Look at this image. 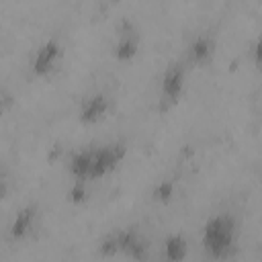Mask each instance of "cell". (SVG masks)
Here are the masks:
<instances>
[{"label": "cell", "instance_id": "1", "mask_svg": "<svg viewBox=\"0 0 262 262\" xmlns=\"http://www.w3.org/2000/svg\"><path fill=\"white\" fill-rule=\"evenodd\" d=\"M239 219L231 211H217L207 217L201 227V248L207 260L227 262L239 250Z\"/></svg>", "mask_w": 262, "mask_h": 262}, {"label": "cell", "instance_id": "13", "mask_svg": "<svg viewBox=\"0 0 262 262\" xmlns=\"http://www.w3.org/2000/svg\"><path fill=\"white\" fill-rule=\"evenodd\" d=\"M250 59L252 63L262 72V33L254 39V43L250 45Z\"/></svg>", "mask_w": 262, "mask_h": 262}, {"label": "cell", "instance_id": "4", "mask_svg": "<svg viewBox=\"0 0 262 262\" xmlns=\"http://www.w3.org/2000/svg\"><path fill=\"white\" fill-rule=\"evenodd\" d=\"M127 151H129V147H127V143H125L123 139L96 145V147H94V160H92L90 182L100 180V178H106L111 172H115V170L121 166V162L127 158Z\"/></svg>", "mask_w": 262, "mask_h": 262}, {"label": "cell", "instance_id": "10", "mask_svg": "<svg viewBox=\"0 0 262 262\" xmlns=\"http://www.w3.org/2000/svg\"><path fill=\"white\" fill-rule=\"evenodd\" d=\"M92 160H94V147H80L74 149L66 162L68 174L76 182H90V172H92Z\"/></svg>", "mask_w": 262, "mask_h": 262}, {"label": "cell", "instance_id": "11", "mask_svg": "<svg viewBox=\"0 0 262 262\" xmlns=\"http://www.w3.org/2000/svg\"><path fill=\"white\" fill-rule=\"evenodd\" d=\"M188 252L190 244L182 231H172L162 239V262H184Z\"/></svg>", "mask_w": 262, "mask_h": 262}, {"label": "cell", "instance_id": "3", "mask_svg": "<svg viewBox=\"0 0 262 262\" xmlns=\"http://www.w3.org/2000/svg\"><path fill=\"white\" fill-rule=\"evenodd\" d=\"M61 57H63V43L59 41V37H47L35 47L29 59V74L33 78H49L59 68Z\"/></svg>", "mask_w": 262, "mask_h": 262}, {"label": "cell", "instance_id": "2", "mask_svg": "<svg viewBox=\"0 0 262 262\" xmlns=\"http://www.w3.org/2000/svg\"><path fill=\"white\" fill-rule=\"evenodd\" d=\"M188 66L184 59H172L158 80V108L162 113L174 108L186 92Z\"/></svg>", "mask_w": 262, "mask_h": 262}, {"label": "cell", "instance_id": "6", "mask_svg": "<svg viewBox=\"0 0 262 262\" xmlns=\"http://www.w3.org/2000/svg\"><path fill=\"white\" fill-rule=\"evenodd\" d=\"M111 108H113L111 96L104 90H94V92L86 94L80 100L76 117L82 125H96V123H102L108 117Z\"/></svg>", "mask_w": 262, "mask_h": 262}, {"label": "cell", "instance_id": "9", "mask_svg": "<svg viewBox=\"0 0 262 262\" xmlns=\"http://www.w3.org/2000/svg\"><path fill=\"white\" fill-rule=\"evenodd\" d=\"M37 221H39V207L37 203H27L23 207L16 209V213L12 215L10 223H8V229H6V235L10 242H25L37 227Z\"/></svg>", "mask_w": 262, "mask_h": 262}, {"label": "cell", "instance_id": "12", "mask_svg": "<svg viewBox=\"0 0 262 262\" xmlns=\"http://www.w3.org/2000/svg\"><path fill=\"white\" fill-rule=\"evenodd\" d=\"M176 190H178V184H176V180H174V178H162V180H158V182L151 186L149 196H151V201H154V203L168 205V203H172V201H174Z\"/></svg>", "mask_w": 262, "mask_h": 262}, {"label": "cell", "instance_id": "14", "mask_svg": "<svg viewBox=\"0 0 262 262\" xmlns=\"http://www.w3.org/2000/svg\"><path fill=\"white\" fill-rule=\"evenodd\" d=\"M86 184H88V182H76V180H74V186L70 188V199H72L74 203L84 201V196H86Z\"/></svg>", "mask_w": 262, "mask_h": 262}, {"label": "cell", "instance_id": "8", "mask_svg": "<svg viewBox=\"0 0 262 262\" xmlns=\"http://www.w3.org/2000/svg\"><path fill=\"white\" fill-rule=\"evenodd\" d=\"M139 47H141V35H139V31L133 27V23L123 20V25L117 31V39L113 41V47H111L113 57L119 63H129V61H133L137 57Z\"/></svg>", "mask_w": 262, "mask_h": 262}, {"label": "cell", "instance_id": "5", "mask_svg": "<svg viewBox=\"0 0 262 262\" xmlns=\"http://www.w3.org/2000/svg\"><path fill=\"white\" fill-rule=\"evenodd\" d=\"M215 51H217V37L213 31L205 29L194 33L188 39L184 47V61L186 66H192V68H207L213 61Z\"/></svg>", "mask_w": 262, "mask_h": 262}, {"label": "cell", "instance_id": "7", "mask_svg": "<svg viewBox=\"0 0 262 262\" xmlns=\"http://www.w3.org/2000/svg\"><path fill=\"white\" fill-rule=\"evenodd\" d=\"M113 231H115V237L119 244V256H125L135 262H143L149 256V242L135 225L119 227Z\"/></svg>", "mask_w": 262, "mask_h": 262}]
</instances>
